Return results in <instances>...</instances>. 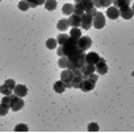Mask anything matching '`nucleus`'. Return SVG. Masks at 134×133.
I'll return each mask as SVG.
<instances>
[{
	"label": "nucleus",
	"instance_id": "20e7f679",
	"mask_svg": "<svg viewBox=\"0 0 134 133\" xmlns=\"http://www.w3.org/2000/svg\"><path fill=\"white\" fill-rule=\"evenodd\" d=\"M75 74L72 70L70 69H63L62 74H60V81L66 84L67 88H72V79H74Z\"/></svg>",
	"mask_w": 134,
	"mask_h": 133
},
{
	"label": "nucleus",
	"instance_id": "2f4dec72",
	"mask_svg": "<svg viewBox=\"0 0 134 133\" xmlns=\"http://www.w3.org/2000/svg\"><path fill=\"white\" fill-rule=\"evenodd\" d=\"M95 8H101L103 7V0H92Z\"/></svg>",
	"mask_w": 134,
	"mask_h": 133
},
{
	"label": "nucleus",
	"instance_id": "c9c22d12",
	"mask_svg": "<svg viewBox=\"0 0 134 133\" xmlns=\"http://www.w3.org/2000/svg\"><path fill=\"white\" fill-rule=\"evenodd\" d=\"M45 2H46V0H37V4L38 6H42V4H45Z\"/></svg>",
	"mask_w": 134,
	"mask_h": 133
},
{
	"label": "nucleus",
	"instance_id": "f704fd0d",
	"mask_svg": "<svg viewBox=\"0 0 134 133\" xmlns=\"http://www.w3.org/2000/svg\"><path fill=\"white\" fill-rule=\"evenodd\" d=\"M97 12H99V11H97V8H95V7H93V8H92V9H90V11H88L87 13H90L91 16H95V15H96Z\"/></svg>",
	"mask_w": 134,
	"mask_h": 133
},
{
	"label": "nucleus",
	"instance_id": "5701e85b",
	"mask_svg": "<svg viewBox=\"0 0 134 133\" xmlns=\"http://www.w3.org/2000/svg\"><path fill=\"white\" fill-rule=\"evenodd\" d=\"M58 66L62 67V69H67V67H69V59H67V57H59Z\"/></svg>",
	"mask_w": 134,
	"mask_h": 133
},
{
	"label": "nucleus",
	"instance_id": "4be33fe9",
	"mask_svg": "<svg viewBox=\"0 0 134 133\" xmlns=\"http://www.w3.org/2000/svg\"><path fill=\"white\" fill-rule=\"evenodd\" d=\"M43 6L46 7V11H54L57 8V0H46Z\"/></svg>",
	"mask_w": 134,
	"mask_h": 133
},
{
	"label": "nucleus",
	"instance_id": "9d476101",
	"mask_svg": "<svg viewBox=\"0 0 134 133\" xmlns=\"http://www.w3.org/2000/svg\"><path fill=\"white\" fill-rule=\"evenodd\" d=\"M134 15V11L127 6V7H124V8H120V16L125 20H130Z\"/></svg>",
	"mask_w": 134,
	"mask_h": 133
},
{
	"label": "nucleus",
	"instance_id": "7c9ffc66",
	"mask_svg": "<svg viewBox=\"0 0 134 133\" xmlns=\"http://www.w3.org/2000/svg\"><path fill=\"white\" fill-rule=\"evenodd\" d=\"M4 84H5V86H8L11 90H13V88H15V86H16V83H15V81H13V79H7V81L4 82Z\"/></svg>",
	"mask_w": 134,
	"mask_h": 133
},
{
	"label": "nucleus",
	"instance_id": "72a5a7b5",
	"mask_svg": "<svg viewBox=\"0 0 134 133\" xmlns=\"http://www.w3.org/2000/svg\"><path fill=\"white\" fill-rule=\"evenodd\" d=\"M110 6H112V0H103V7L108 8V7H110Z\"/></svg>",
	"mask_w": 134,
	"mask_h": 133
},
{
	"label": "nucleus",
	"instance_id": "2eb2a0df",
	"mask_svg": "<svg viewBox=\"0 0 134 133\" xmlns=\"http://www.w3.org/2000/svg\"><path fill=\"white\" fill-rule=\"evenodd\" d=\"M78 4L80 6V8H82L84 12H88L90 9H92V8L95 7L92 0H80V2H78Z\"/></svg>",
	"mask_w": 134,
	"mask_h": 133
},
{
	"label": "nucleus",
	"instance_id": "393cba45",
	"mask_svg": "<svg viewBox=\"0 0 134 133\" xmlns=\"http://www.w3.org/2000/svg\"><path fill=\"white\" fill-rule=\"evenodd\" d=\"M29 8H30V4L26 2V0H21V2L19 3V9H20V11L25 12V11H28Z\"/></svg>",
	"mask_w": 134,
	"mask_h": 133
},
{
	"label": "nucleus",
	"instance_id": "58836bf2",
	"mask_svg": "<svg viewBox=\"0 0 134 133\" xmlns=\"http://www.w3.org/2000/svg\"><path fill=\"white\" fill-rule=\"evenodd\" d=\"M129 2H130V0H129Z\"/></svg>",
	"mask_w": 134,
	"mask_h": 133
},
{
	"label": "nucleus",
	"instance_id": "9b49d317",
	"mask_svg": "<svg viewBox=\"0 0 134 133\" xmlns=\"http://www.w3.org/2000/svg\"><path fill=\"white\" fill-rule=\"evenodd\" d=\"M82 70V73H83V75H84V78H87V77H90L91 74H93L95 71H96V66L95 65H90V63H86L83 67L80 69Z\"/></svg>",
	"mask_w": 134,
	"mask_h": 133
},
{
	"label": "nucleus",
	"instance_id": "aec40b11",
	"mask_svg": "<svg viewBox=\"0 0 134 133\" xmlns=\"http://www.w3.org/2000/svg\"><path fill=\"white\" fill-rule=\"evenodd\" d=\"M69 26H70V25H69V20H66V19L59 20V21H58V24H57V28H58L60 32L67 30V28H69Z\"/></svg>",
	"mask_w": 134,
	"mask_h": 133
},
{
	"label": "nucleus",
	"instance_id": "bb28decb",
	"mask_svg": "<svg viewBox=\"0 0 134 133\" xmlns=\"http://www.w3.org/2000/svg\"><path fill=\"white\" fill-rule=\"evenodd\" d=\"M0 92H2V94L5 96V95H11V94H12V90H11L8 86L2 84V86H0Z\"/></svg>",
	"mask_w": 134,
	"mask_h": 133
},
{
	"label": "nucleus",
	"instance_id": "39448f33",
	"mask_svg": "<svg viewBox=\"0 0 134 133\" xmlns=\"http://www.w3.org/2000/svg\"><path fill=\"white\" fill-rule=\"evenodd\" d=\"M82 24H80V28L84 29V30H88L91 26H92V23H93V16H91L90 13H83L82 16Z\"/></svg>",
	"mask_w": 134,
	"mask_h": 133
},
{
	"label": "nucleus",
	"instance_id": "4468645a",
	"mask_svg": "<svg viewBox=\"0 0 134 133\" xmlns=\"http://www.w3.org/2000/svg\"><path fill=\"white\" fill-rule=\"evenodd\" d=\"M99 54L97 53H95V51H92V53H88V54H86V63H90V65H96L97 63V61H99Z\"/></svg>",
	"mask_w": 134,
	"mask_h": 133
},
{
	"label": "nucleus",
	"instance_id": "c756f323",
	"mask_svg": "<svg viewBox=\"0 0 134 133\" xmlns=\"http://www.w3.org/2000/svg\"><path fill=\"white\" fill-rule=\"evenodd\" d=\"M28 130V125L26 124H19L15 126V132H26Z\"/></svg>",
	"mask_w": 134,
	"mask_h": 133
},
{
	"label": "nucleus",
	"instance_id": "0eeeda50",
	"mask_svg": "<svg viewBox=\"0 0 134 133\" xmlns=\"http://www.w3.org/2000/svg\"><path fill=\"white\" fill-rule=\"evenodd\" d=\"M96 66V73L100 74V75H104L108 73V65L105 63V59L104 58H99L97 63L95 65Z\"/></svg>",
	"mask_w": 134,
	"mask_h": 133
},
{
	"label": "nucleus",
	"instance_id": "ddd939ff",
	"mask_svg": "<svg viewBox=\"0 0 134 133\" xmlns=\"http://www.w3.org/2000/svg\"><path fill=\"white\" fill-rule=\"evenodd\" d=\"M13 91H15V95H17V96H20V98H24V96H26V94H28V88H26L24 84H16L15 88H13Z\"/></svg>",
	"mask_w": 134,
	"mask_h": 133
},
{
	"label": "nucleus",
	"instance_id": "f8f14e48",
	"mask_svg": "<svg viewBox=\"0 0 134 133\" xmlns=\"http://www.w3.org/2000/svg\"><path fill=\"white\" fill-rule=\"evenodd\" d=\"M107 16H108V19H110V20H117L118 16H120V9L116 8V7H113V6H110V7H108Z\"/></svg>",
	"mask_w": 134,
	"mask_h": 133
},
{
	"label": "nucleus",
	"instance_id": "dca6fc26",
	"mask_svg": "<svg viewBox=\"0 0 134 133\" xmlns=\"http://www.w3.org/2000/svg\"><path fill=\"white\" fill-rule=\"evenodd\" d=\"M83 79H84V75L83 74H75V77L72 79V88H80Z\"/></svg>",
	"mask_w": 134,
	"mask_h": 133
},
{
	"label": "nucleus",
	"instance_id": "f257e3e1",
	"mask_svg": "<svg viewBox=\"0 0 134 133\" xmlns=\"http://www.w3.org/2000/svg\"><path fill=\"white\" fill-rule=\"evenodd\" d=\"M63 57H67L69 59V67L70 70L82 69L86 65V53L78 46V40L69 38L63 45Z\"/></svg>",
	"mask_w": 134,
	"mask_h": 133
},
{
	"label": "nucleus",
	"instance_id": "412c9836",
	"mask_svg": "<svg viewBox=\"0 0 134 133\" xmlns=\"http://www.w3.org/2000/svg\"><path fill=\"white\" fill-rule=\"evenodd\" d=\"M62 12H63V15L71 16L74 13V6L72 4H64L63 8H62Z\"/></svg>",
	"mask_w": 134,
	"mask_h": 133
},
{
	"label": "nucleus",
	"instance_id": "4c0bfd02",
	"mask_svg": "<svg viewBox=\"0 0 134 133\" xmlns=\"http://www.w3.org/2000/svg\"><path fill=\"white\" fill-rule=\"evenodd\" d=\"M75 2H76V3H78V2H80V0H75Z\"/></svg>",
	"mask_w": 134,
	"mask_h": 133
},
{
	"label": "nucleus",
	"instance_id": "423d86ee",
	"mask_svg": "<svg viewBox=\"0 0 134 133\" xmlns=\"http://www.w3.org/2000/svg\"><path fill=\"white\" fill-rule=\"evenodd\" d=\"M92 25L96 28V29H103L105 26V16L100 12H97L95 16H93V23Z\"/></svg>",
	"mask_w": 134,
	"mask_h": 133
},
{
	"label": "nucleus",
	"instance_id": "473e14b6",
	"mask_svg": "<svg viewBox=\"0 0 134 133\" xmlns=\"http://www.w3.org/2000/svg\"><path fill=\"white\" fill-rule=\"evenodd\" d=\"M26 2L30 4V8H36V7H38V4H37V0H26Z\"/></svg>",
	"mask_w": 134,
	"mask_h": 133
},
{
	"label": "nucleus",
	"instance_id": "f3484780",
	"mask_svg": "<svg viewBox=\"0 0 134 133\" xmlns=\"http://www.w3.org/2000/svg\"><path fill=\"white\" fill-rule=\"evenodd\" d=\"M64 90H66V84H64L62 81H57V82L54 83V91H55L57 94H63Z\"/></svg>",
	"mask_w": 134,
	"mask_h": 133
},
{
	"label": "nucleus",
	"instance_id": "f03ea898",
	"mask_svg": "<svg viewBox=\"0 0 134 133\" xmlns=\"http://www.w3.org/2000/svg\"><path fill=\"white\" fill-rule=\"evenodd\" d=\"M2 103L7 104V105H8L12 111H15V112L23 109V107L25 105L23 98H20V96H17V95H12V94H11V95H5V96L2 99Z\"/></svg>",
	"mask_w": 134,
	"mask_h": 133
},
{
	"label": "nucleus",
	"instance_id": "7ed1b4c3",
	"mask_svg": "<svg viewBox=\"0 0 134 133\" xmlns=\"http://www.w3.org/2000/svg\"><path fill=\"white\" fill-rule=\"evenodd\" d=\"M97 78H99V75L97 74H91L90 77H87V78H84L83 79V82H82V86H80V90L82 91H84V92H88V91H92L93 88H95V84H96V82H97Z\"/></svg>",
	"mask_w": 134,
	"mask_h": 133
},
{
	"label": "nucleus",
	"instance_id": "e433bc0d",
	"mask_svg": "<svg viewBox=\"0 0 134 133\" xmlns=\"http://www.w3.org/2000/svg\"><path fill=\"white\" fill-rule=\"evenodd\" d=\"M131 9H133V11H134V4H133V8H131Z\"/></svg>",
	"mask_w": 134,
	"mask_h": 133
},
{
	"label": "nucleus",
	"instance_id": "a878e982",
	"mask_svg": "<svg viewBox=\"0 0 134 133\" xmlns=\"http://www.w3.org/2000/svg\"><path fill=\"white\" fill-rule=\"evenodd\" d=\"M69 38H70V36H67V34H63V33H62V34H59V36H58L57 42H58V45H63V44H64L67 40H69Z\"/></svg>",
	"mask_w": 134,
	"mask_h": 133
},
{
	"label": "nucleus",
	"instance_id": "6e6552de",
	"mask_svg": "<svg viewBox=\"0 0 134 133\" xmlns=\"http://www.w3.org/2000/svg\"><path fill=\"white\" fill-rule=\"evenodd\" d=\"M91 45H92V40L90 38V37H80L79 40H78V46L83 50V51H86V50H88L90 47H91Z\"/></svg>",
	"mask_w": 134,
	"mask_h": 133
},
{
	"label": "nucleus",
	"instance_id": "cd10ccee",
	"mask_svg": "<svg viewBox=\"0 0 134 133\" xmlns=\"http://www.w3.org/2000/svg\"><path fill=\"white\" fill-rule=\"evenodd\" d=\"M11 108L7 105V104H4V103H2L0 104V116H5L7 113H8V111H9Z\"/></svg>",
	"mask_w": 134,
	"mask_h": 133
},
{
	"label": "nucleus",
	"instance_id": "c85d7f7f",
	"mask_svg": "<svg viewBox=\"0 0 134 133\" xmlns=\"http://www.w3.org/2000/svg\"><path fill=\"white\" fill-rule=\"evenodd\" d=\"M87 129H88V132H99V124L97 123H91V124H88V126H87Z\"/></svg>",
	"mask_w": 134,
	"mask_h": 133
},
{
	"label": "nucleus",
	"instance_id": "6ab92c4d",
	"mask_svg": "<svg viewBox=\"0 0 134 133\" xmlns=\"http://www.w3.org/2000/svg\"><path fill=\"white\" fill-rule=\"evenodd\" d=\"M69 36H70L71 38H74V40H79V38L82 37V30H80V28H71Z\"/></svg>",
	"mask_w": 134,
	"mask_h": 133
},
{
	"label": "nucleus",
	"instance_id": "1a4fd4ad",
	"mask_svg": "<svg viewBox=\"0 0 134 133\" xmlns=\"http://www.w3.org/2000/svg\"><path fill=\"white\" fill-rule=\"evenodd\" d=\"M80 24H82V17H80L79 15L72 13V15L69 17V25H70L71 28H79Z\"/></svg>",
	"mask_w": 134,
	"mask_h": 133
},
{
	"label": "nucleus",
	"instance_id": "b1692460",
	"mask_svg": "<svg viewBox=\"0 0 134 133\" xmlns=\"http://www.w3.org/2000/svg\"><path fill=\"white\" fill-rule=\"evenodd\" d=\"M57 45H58V42H57V40H55V38H49V40L46 41V47H47V49H50V50L55 49V47H57Z\"/></svg>",
	"mask_w": 134,
	"mask_h": 133
},
{
	"label": "nucleus",
	"instance_id": "a211bd4d",
	"mask_svg": "<svg viewBox=\"0 0 134 133\" xmlns=\"http://www.w3.org/2000/svg\"><path fill=\"white\" fill-rule=\"evenodd\" d=\"M112 4H113V7L120 9V8H124V7L129 6V0H112Z\"/></svg>",
	"mask_w": 134,
	"mask_h": 133
}]
</instances>
